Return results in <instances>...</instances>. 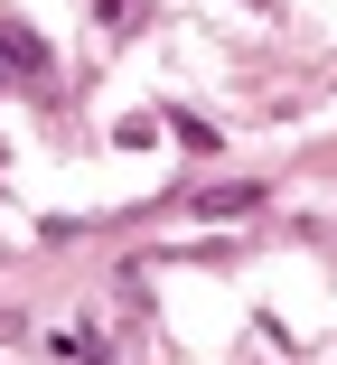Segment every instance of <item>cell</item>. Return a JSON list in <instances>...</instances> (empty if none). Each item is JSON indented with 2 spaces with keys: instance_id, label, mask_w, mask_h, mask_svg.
Instances as JSON below:
<instances>
[{
  "instance_id": "1",
  "label": "cell",
  "mask_w": 337,
  "mask_h": 365,
  "mask_svg": "<svg viewBox=\"0 0 337 365\" xmlns=\"http://www.w3.org/2000/svg\"><path fill=\"white\" fill-rule=\"evenodd\" d=\"M56 356H66V365H103V346H94L85 328H66V337H56Z\"/></svg>"
},
{
  "instance_id": "2",
  "label": "cell",
  "mask_w": 337,
  "mask_h": 365,
  "mask_svg": "<svg viewBox=\"0 0 337 365\" xmlns=\"http://www.w3.org/2000/svg\"><path fill=\"white\" fill-rule=\"evenodd\" d=\"M0 47H10V66H38V38H28L19 19H0Z\"/></svg>"
}]
</instances>
